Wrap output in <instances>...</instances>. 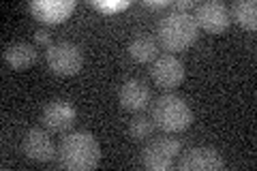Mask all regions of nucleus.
I'll list each match as a JSON object with an SVG mask.
<instances>
[{
  "mask_svg": "<svg viewBox=\"0 0 257 171\" xmlns=\"http://www.w3.org/2000/svg\"><path fill=\"white\" fill-rule=\"evenodd\" d=\"M152 131H155V122H152V118L135 116L131 122H128V135H131V139H135V141L150 139Z\"/></svg>",
  "mask_w": 257,
  "mask_h": 171,
  "instance_id": "dca6fc26",
  "label": "nucleus"
},
{
  "mask_svg": "<svg viewBox=\"0 0 257 171\" xmlns=\"http://www.w3.org/2000/svg\"><path fill=\"white\" fill-rule=\"evenodd\" d=\"M159 43L167 52H182L191 47L197 39V24L193 15L170 11L159 22Z\"/></svg>",
  "mask_w": 257,
  "mask_h": 171,
  "instance_id": "f03ea898",
  "label": "nucleus"
},
{
  "mask_svg": "<svg viewBox=\"0 0 257 171\" xmlns=\"http://www.w3.org/2000/svg\"><path fill=\"white\" fill-rule=\"evenodd\" d=\"M22 150L26 154V158L35 162H50L56 156L52 137L43 128H30L22 139Z\"/></svg>",
  "mask_w": 257,
  "mask_h": 171,
  "instance_id": "1a4fd4ad",
  "label": "nucleus"
},
{
  "mask_svg": "<svg viewBox=\"0 0 257 171\" xmlns=\"http://www.w3.org/2000/svg\"><path fill=\"white\" fill-rule=\"evenodd\" d=\"M75 9V3L73 0H39V3H32L30 5V11L32 15L43 22V24H60L69 18Z\"/></svg>",
  "mask_w": 257,
  "mask_h": 171,
  "instance_id": "9d476101",
  "label": "nucleus"
},
{
  "mask_svg": "<svg viewBox=\"0 0 257 171\" xmlns=\"http://www.w3.org/2000/svg\"><path fill=\"white\" fill-rule=\"evenodd\" d=\"M50 39H52V32L45 30V28H39L35 32V41H37L39 45H50Z\"/></svg>",
  "mask_w": 257,
  "mask_h": 171,
  "instance_id": "a211bd4d",
  "label": "nucleus"
},
{
  "mask_svg": "<svg viewBox=\"0 0 257 171\" xmlns=\"http://www.w3.org/2000/svg\"><path fill=\"white\" fill-rule=\"evenodd\" d=\"M146 5L150 7V9H163V7H167L165 0H163V3H146Z\"/></svg>",
  "mask_w": 257,
  "mask_h": 171,
  "instance_id": "aec40b11",
  "label": "nucleus"
},
{
  "mask_svg": "<svg viewBox=\"0 0 257 171\" xmlns=\"http://www.w3.org/2000/svg\"><path fill=\"white\" fill-rule=\"evenodd\" d=\"M152 79L155 84L165 88V90H172V88L180 86L184 79V64L180 58H176L174 54H163L157 56V60L152 62Z\"/></svg>",
  "mask_w": 257,
  "mask_h": 171,
  "instance_id": "0eeeda50",
  "label": "nucleus"
},
{
  "mask_svg": "<svg viewBox=\"0 0 257 171\" xmlns=\"http://www.w3.org/2000/svg\"><path fill=\"white\" fill-rule=\"evenodd\" d=\"M223 165L225 160L221 152L208 145H195V148L184 150L178 160V169L182 171H219Z\"/></svg>",
  "mask_w": 257,
  "mask_h": 171,
  "instance_id": "423d86ee",
  "label": "nucleus"
},
{
  "mask_svg": "<svg viewBox=\"0 0 257 171\" xmlns=\"http://www.w3.org/2000/svg\"><path fill=\"white\" fill-rule=\"evenodd\" d=\"M152 122L163 133H180L191 126L193 111L189 103L178 94H163L155 103L152 109Z\"/></svg>",
  "mask_w": 257,
  "mask_h": 171,
  "instance_id": "7ed1b4c3",
  "label": "nucleus"
},
{
  "mask_svg": "<svg viewBox=\"0 0 257 171\" xmlns=\"http://www.w3.org/2000/svg\"><path fill=\"white\" fill-rule=\"evenodd\" d=\"M99 9H105V11H116V9H124L126 3H120V5H96Z\"/></svg>",
  "mask_w": 257,
  "mask_h": 171,
  "instance_id": "6ab92c4d",
  "label": "nucleus"
},
{
  "mask_svg": "<svg viewBox=\"0 0 257 171\" xmlns=\"http://www.w3.org/2000/svg\"><path fill=\"white\" fill-rule=\"evenodd\" d=\"M5 62L15 71H26L37 62V50L35 45L26 41H15V43L5 47Z\"/></svg>",
  "mask_w": 257,
  "mask_h": 171,
  "instance_id": "f8f14e48",
  "label": "nucleus"
},
{
  "mask_svg": "<svg viewBox=\"0 0 257 171\" xmlns=\"http://www.w3.org/2000/svg\"><path fill=\"white\" fill-rule=\"evenodd\" d=\"M118 101L128 111H144L150 105V90L140 79H126L120 86Z\"/></svg>",
  "mask_w": 257,
  "mask_h": 171,
  "instance_id": "9b49d317",
  "label": "nucleus"
},
{
  "mask_svg": "<svg viewBox=\"0 0 257 171\" xmlns=\"http://www.w3.org/2000/svg\"><path fill=\"white\" fill-rule=\"evenodd\" d=\"M193 20H195L197 28H204L206 32H212V35H221V32L229 28L231 15L227 5L219 3V0H206V3L195 7Z\"/></svg>",
  "mask_w": 257,
  "mask_h": 171,
  "instance_id": "39448f33",
  "label": "nucleus"
},
{
  "mask_svg": "<svg viewBox=\"0 0 257 171\" xmlns=\"http://www.w3.org/2000/svg\"><path fill=\"white\" fill-rule=\"evenodd\" d=\"M75 118H77L75 107L69 101H62V99L47 103L41 113L43 126L50 133H67L75 124Z\"/></svg>",
  "mask_w": 257,
  "mask_h": 171,
  "instance_id": "6e6552de",
  "label": "nucleus"
},
{
  "mask_svg": "<svg viewBox=\"0 0 257 171\" xmlns=\"http://www.w3.org/2000/svg\"><path fill=\"white\" fill-rule=\"evenodd\" d=\"M128 56L135 60V62H152L157 60L159 56V45L152 41L150 37H135L131 43H128Z\"/></svg>",
  "mask_w": 257,
  "mask_h": 171,
  "instance_id": "4468645a",
  "label": "nucleus"
},
{
  "mask_svg": "<svg viewBox=\"0 0 257 171\" xmlns=\"http://www.w3.org/2000/svg\"><path fill=\"white\" fill-rule=\"evenodd\" d=\"M60 167L71 171H88L94 169L101 160V148L99 141L90 133L75 131L69 133L60 141Z\"/></svg>",
  "mask_w": 257,
  "mask_h": 171,
  "instance_id": "f257e3e1",
  "label": "nucleus"
},
{
  "mask_svg": "<svg viewBox=\"0 0 257 171\" xmlns=\"http://www.w3.org/2000/svg\"><path fill=\"white\" fill-rule=\"evenodd\" d=\"M45 60H47V67L52 69V73L67 77V75H75V73L82 71L84 54L71 41H58V43H52L47 47Z\"/></svg>",
  "mask_w": 257,
  "mask_h": 171,
  "instance_id": "20e7f679",
  "label": "nucleus"
},
{
  "mask_svg": "<svg viewBox=\"0 0 257 171\" xmlns=\"http://www.w3.org/2000/svg\"><path fill=\"white\" fill-rule=\"evenodd\" d=\"M229 15H234V20L242 28L255 32L257 30V3L255 0H240L231 7Z\"/></svg>",
  "mask_w": 257,
  "mask_h": 171,
  "instance_id": "2eb2a0df",
  "label": "nucleus"
},
{
  "mask_svg": "<svg viewBox=\"0 0 257 171\" xmlns=\"http://www.w3.org/2000/svg\"><path fill=\"white\" fill-rule=\"evenodd\" d=\"M195 3L193 0H176V3H172V11H180V13H189L191 9H195Z\"/></svg>",
  "mask_w": 257,
  "mask_h": 171,
  "instance_id": "f3484780",
  "label": "nucleus"
},
{
  "mask_svg": "<svg viewBox=\"0 0 257 171\" xmlns=\"http://www.w3.org/2000/svg\"><path fill=\"white\" fill-rule=\"evenodd\" d=\"M142 165L150 171H167L174 167V156H170L157 141H150L142 150Z\"/></svg>",
  "mask_w": 257,
  "mask_h": 171,
  "instance_id": "ddd939ff",
  "label": "nucleus"
}]
</instances>
